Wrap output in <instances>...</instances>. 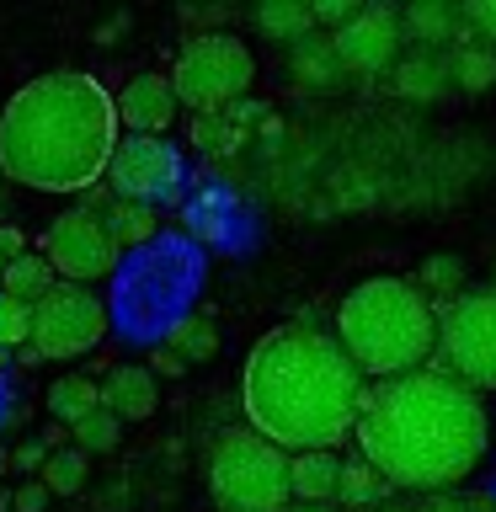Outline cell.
Segmentation results:
<instances>
[{
    "instance_id": "obj_15",
    "label": "cell",
    "mask_w": 496,
    "mask_h": 512,
    "mask_svg": "<svg viewBox=\"0 0 496 512\" xmlns=\"http://www.w3.org/2000/svg\"><path fill=\"white\" fill-rule=\"evenodd\" d=\"M102 406L118 416V422H144V416H155V406H160L155 368H144V363H118V368H112V374L102 379Z\"/></svg>"
},
{
    "instance_id": "obj_12",
    "label": "cell",
    "mask_w": 496,
    "mask_h": 512,
    "mask_svg": "<svg viewBox=\"0 0 496 512\" xmlns=\"http://www.w3.org/2000/svg\"><path fill=\"white\" fill-rule=\"evenodd\" d=\"M176 107H182V96H176L171 75H134L118 91V123L128 134H166Z\"/></svg>"
},
{
    "instance_id": "obj_7",
    "label": "cell",
    "mask_w": 496,
    "mask_h": 512,
    "mask_svg": "<svg viewBox=\"0 0 496 512\" xmlns=\"http://www.w3.org/2000/svg\"><path fill=\"white\" fill-rule=\"evenodd\" d=\"M438 315H443V336H438L443 374L470 384L475 395L496 390V288H464Z\"/></svg>"
},
{
    "instance_id": "obj_9",
    "label": "cell",
    "mask_w": 496,
    "mask_h": 512,
    "mask_svg": "<svg viewBox=\"0 0 496 512\" xmlns=\"http://www.w3.org/2000/svg\"><path fill=\"white\" fill-rule=\"evenodd\" d=\"M107 192L123 203H171L182 192V150L160 134H123L118 155L107 166Z\"/></svg>"
},
{
    "instance_id": "obj_34",
    "label": "cell",
    "mask_w": 496,
    "mask_h": 512,
    "mask_svg": "<svg viewBox=\"0 0 496 512\" xmlns=\"http://www.w3.org/2000/svg\"><path fill=\"white\" fill-rule=\"evenodd\" d=\"M16 358H22V368H38V363H43V352H38V347H22Z\"/></svg>"
},
{
    "instance_id": "obj_14",
    "label": "cell",
    "mask_w": 496,
    "mask_h": 512,
    "mask_svg": "<svg viewBox=\"0 0 496 512\" xmlns=\"http://www.w3.org/2000/svg\"><path fill=\"white\" fill-rule=\"evenodd\" d=\"M395 96H406V102H443L448 91H454V54H438V48H416L395 64L390 75Z\"/></svg>"
},
{
    "instance_id": "obj_1",
    "label": "cell",
    "mask_w": 496,
    "mask_h": 512,
    "mask_svg": "<svg viewBox=\"0 0 496 512\" xmlns=\"http://www.w3.org/2000/svg\"><path fill=\"white\" fill-rule=\"evenodd\" d=\"M491 448V416L470 384L443 368L384 379L363 400L358 454L395 491H454Z\"/></svg>"
},
{
    "instance_id": "obj_25",
    "label": "cell",
    "mask_w": 496,
    "mask_h": 512,
    "mask_svg": "<svg viewBox=\"0 0 496 512\" xmlns=\"http://www.w3.org/2000/svg\"><path fill=\"white\" fill-rule=\"evenodd\" d=\"M171 352H182L187 363H208L219 352V331L208 315H187L182 326H171Z\"/></svg>"
},
{
    "instance_id": "obj_30",
    "label": "cell",
    "mask_w": 496,
    "mask_h": 512,
    "mask_svg": "<svg viewBox=\"0 0 496 512\" xmlns=\"http://www.w3.org/2000/svg\"><path fill=\"white\" fill-rule=\"evenodd\" d=\"M48 459H54V448H48V443H22L11 454V464H16V470H27V475H43Z\"/></svg>"
},
{
    "instance_id": "obj_17",
    "label": "cell",
    "mask_w": 496,
    "mask_h": 512,
    "mask_svg": "<svg viewBox=\"0 0 496 512\" xmlns=\"http://www.w3.org/2000/svg\"><path fill=\"white\" fill-rule=\"evenodd\" d=\"M342 470L347 464L331 448L315 454H294V502H336L342 496Z\"/></svg>"
},
{
    "instance_id": "obj_27",
    "label": "cell",
    "mask_w": 496,
    "mask_h": 512,
    "mask_svg": "<svg viewBox=\"0 0 496 512\" xmlns=\"http://www.w3.org/2000/svg\"><path fill=\"white\" fill-rule=\"evenodd\" d=\"M0 347H32V304L0 294Z\"/></svg>"
},
{
    "instance_id": "obj_11",
    "label": "cell",
    "mask_w": 496,
    "mask_h": 512,
    "mask_svg": "<svg viewBox=\"0 0 496 512\" xmlns=\"http://www.w3.org/2000/svg\"><path fill=\"white\" fill-rule=\"evenodd\" d=\"M400 32H406V22L395 16V6H363L358 22L336 32V54H342L347 75H384V70L395 75Z\"/></svg>"
},
{
    "instance_id": "obj_21",
    "label": "cell",
    "mask_w": 496,
    "mask_h": 512,
    "mask_svg": "<svg viewBox=\"0 0 496 512\" xmlns=\"http://www.w3.org/2000/svg\"><path fill=\"white\" fill-rule=\"evenodd\" d=\"M390 496H395V486H390V480H384L363 454L342 470V496H336V502H347V507H374V512H379V507H390Z\"/></svg>"
},
{
    "instance_id": "obj_31",
    "label": "cell",
    "mask_w": 496,
    "mask_h": 512,
    "mask_svg": "<svg viewBox=\"0 0 496 512\" xmlns=\"http://www.w3.org/2000/svg\"><path fill=\"white\" fill-rule=\"evenodd\" d=\"M48 496H54V491H48L43 480H27V486H16L11 507H16V512H43V507H48Z\"/></svg>"
},
{
    "instance_id": "obj_20",
    "label": "cell",
    "mask_w": 496,
    "mask_h": 512,
    "mask_svg": "<svg viewBox=\"0 0 496 512\" xmlns=\"http://www.w3.org/2000/svg\"><path fill=\"white\" fill-rule=\"evenodd\" d=\"M256 27H262L267 38H278V43H304L320 27L315 22V0H267V6H256Z\"/></svg>"
},
{
    "instance_id": "obj_4",
    "label": "cell",
    "mask_w": 496,
    "mask_h": 512,
    "mask_svg": "<svg viewBox=\"0 0 496 512\" xmlns=\"http://www.w3.org/2000/svg\"><path fill=\"white\" fill-rule=\"evenodd\" d=\"M438 304L411 278H363L336 310V342L363 379H406L438 352Z\"/></svg>"
},
{
    "instance_id": "obj_28",
    "label": "cell",
    "mask_w": 496,
    "mask_h": 512,
    "mask_svg": "<svg viewBox=\"0 0 496 512\" xmlns=\"http://www.w3.org/2000/svg\"><path fill=\"white\" fill-rule=\"evenodd\" d=\"M422 283L432 288V294H454V299H459V294H464V288H459V283H464L459 256H432V262L422 267Z\"/></svg>"
},
{
    "instance_id": "obj_32",
    "label": "cell",
    "mask_w": 496,
    "mask_h": 512,
    "mask_svg": "<svg viewBox=\"0 0 496 512\" xmlns=\"http://www.w3.org/2000/svg\"><path fill=\"white\" fill-rule=\"evenodd\" d=\"M0 256L16 262V256H27V235L16 230V224H0Z\"/></svg>"
},
{
    "instance_id": "obj_29",
    "label": "cell",
    "mask_w": 496,
    "mask_h": 512,
    "mask_svg": "<svg viewBox=\"0 0 496 512\" xmlns=\"http://www.w3.org/2000/svg\"><path fill=\"white\" fill-rule=\"evenodd\" d=\"M464 16H470V27L480 32V43L496 48V0H470V6H464Z\"/></svg>"
},
{
    "instance_id": "obj_3",
    "label": "cell",
    "mask_w": 496,
    "mask_h": 512,
    "mask_svg": "<svg viewBox=\"0 0 496 512\" xmlns=\"http://www.w3.org/2000/svg\"><path fill=\"white\" fill-rule=\"evenodd\" d=\"M118 96L80 70L27 80L0 112V176L32 192H86L118 155Z\"/></svg>"
},
{
    "instance_id": "obj_18",
    "label": "cell",
    "mask_w": 496,
    "mask_h": 512,
    "mask_svg": "<svg viewBox=\"0 0 496 512\" xmlns=\"http://www.w3.org/2000/svg\"><path fill=\"white\" fill-rule=\"evenodd\" d=\"M96 411H102V384H96V379L64 374V379L48 384V416H54L59 427H80Z\"/></svg>"
},
{
    "instance_id": "obj_8",
    "label": "cell",
    "mask_w": 496,
    "mask_h": 512,
    "mask_svg": "<svg viewBox=\"0 0 496 512\" xmlns=\"http://www.w3.org/2000/svg\"><path fill=\"white\" fill-rule=\"evenodd\" d=\"M107 304L86 283H59L43 304H32V347L43 358H86L107 336Z\"/></svg>"
},
{
    "instance_id": "obj_13",
    "label": "cell",
    "mask_w": 496,
    "mask_h": 512,
    "mask_svg": "<svg viewBox=\"0 0 496 512\" xmlns=\"http://www.w3.org/2000/svg\"><path fill=\"white\" fill-rule=\"evenodd\" d=\"M406 38L416 48H443V43H454V54L459 48H475L480 43V32L470 27V16H464V6H443V0H416V6H406Z\"/></svg>"
},
{
    "instance_id": "obj_2",
    "label": "cell",
    "mask_w": 496,
    "mask_h": 512,
    "mask_svg": "<svg viewBox=\"0 0 496 512\" xmlns=\"http://www.w3.org/2000/svg\"><path fill=\"white\" fill-rule=\"evenodd\" d=\"M240 400L251 432L283 454H315L358 432L368 384L336 336L315 326H278L251 347Z\"/></svg>"
},
{
    "instance_id": "obj_19",
    "label": "cell",
    "mask_w": 496,
    "mask_h": 512,
    "mask_svg": "<svg viewBox=\"0 0 496 512\" xmlns=\"http://www.w3.org/2000/svg\"><path fill=\"white\" fill-rule=\"evenodd\" d=\"M59 272L54 262H48L43 251H27V256H16V262H6V278H0V294H11V299H22V304H43L48 294H54V283Z\"/></svg>"
},
{
    "instance_id": "obj_33",
    "label": "cell",
    "mask_w": 496,
    "mask_h": 512,
    "mask_svg": "<svg viewBox=\"0 0 496 512\" xmlns=\"http://www.w3.org/2000/svg\"><path fill=\"white\" fill-rule=\"evenodd\" d=\"M150 368H155V374H182V368H187V358H182V352H171V347H155Z\"/></svg>"
},
{
    "instance_id": "obj_10",
    "label": "cell",
    "mask_w": 496,
    "mask_h": 512,
    "mask_svg": "<svg viewBox=\"0 0 496 512\" xmlns=\"http://www.w3.org/2000/svg\"><path fill=\"white\" fill-rule=\"evenodd\" d=\"M118 251L123 246L112 240L102 208H86V203L70 208V214H59L43 235V256L54 262V272L64 283H86V288L118 267Z\"/></svg>"
},
{
    "instance_id": "obj_37",
    "label": "cell",
    "mask_w": 496,
    "mask_h": 512,
    "mask_svg": "<svg viewBox=\"0 0 496 512\" xmlns=\"http://www.w3.org/2000/svg\"><path fill=\"white\" fill-rule=\"evenodd\" d=\"M0 278H6V256H0Z\"/></svg>"
},
{
    "instance_id": "obj_35",
    "label": "cell",
    "mask_w": 496,
    "mask_h": 512,
    "mask_svg": "<svg viewBox=\"0 0 496 512\" xmlns=\"http://www.w3.org/2000/svg\"><path fill=\"white\" fill-rule=\"evenodd\" d=\"M299 512H336V502H299Z\"/></svg>"
},
{
    "instance_id": "obj_24",
    "label": "cell",
    "mask_w": 496,
    "mask_h": 512,
    "mask_svg": "<svg viewBox=\"0 0 496 512\" xmlns=\"http://www.w3.org/2000/svg\"><path fill=\"white\" fill-rule=\"evenodd\" d=\"M454 86L470 91V96L491 91L496 86V48H486V43L459 48V54H454Z\"/></svg>"
},
{
    "instance_id": "obj_26",
    "label": "cell",
    "mask_w": 496,
    "mask_h": 512,
    "mask_svg": "<svg viewBox=\"0 0 496 512\" xmlns=\"http://www.w3.org/2000/svg\"><path fill=\"white\" fill-rule=\"evenodd\" d=\"M70 438H75L80 454H112V448H118V438H123V422L102 406L96 416H86L80 427H70Z\"/></svg>"
},
{
    "instance_id": "obj_5",
    "label": "cell",
    "mask_w": 496,
    "mask_h": 512,
    "mask_svg": "<svg viewBox=\"0 0 496 512\" xmlns=\"http://www.w3.org/2000/svg\"><path fill=\"white\" fill-rule=\"evenodd\" d=\"M208 486L224 512H283L294 502V454L262 432H230L208 459Z\"/></svg>"
},
{
    "instance_id": "obj_22",
    "label": "cell",
    "mask_w": 496,
    "mask_h": 512,
    "mask_svg": "<svg viewBox=\"0 0 496 512\" xmlns=\"http://www.w3.org/2000/svg\"><path fill=\"white\" fill-rule=\"evenodd\" d=\"M102 219H107V230H112L118 246H150V240H155V208H144V203L112 198L102 208Z\"/></svg>"
},
{
    "instance_id": "obj_23",
    "label": "cell",
    "mask_w": 496,
    "mask_h": 512,
    "mask_svg": "<svg viewBox=\"0 0 496 512\" xmlns=\"http://www.w3.org/2000/svg\"><path fill=\"white\" fill-rule=\"evenodd\" d=\"M38 480H43V486L54 491V496H75V491L91 480V454H80L75 443H70V448H59V454L43 464V475H38Z\"/></svg>"
},
{
    "instance_id": "obj_36",
    "label": "cell",
    "mask_w": 496,
    "mask_h": 512,
    "mask_svg": "<svg viewBox=\"0 0 496 512\" xmlns=\"http://www.w3.org/2000/svg\"><path fill=\"white\" fill-rule=\"evenodd\" d=\"M379 512H406V507H379Z\"/></svg>"
},
{
    "instance_id": "obj_6",
    "label": "cell",
    "mask_w": 496,
    "mask_h": 512,
    "mask_svg": "<svg viewBox=\"0 0 496 512\" xmlns=\"http://www.w3.org/2000/svg\"><path fill=\"white\" fill-rule=\"evenodd\" d=\"M176 96L198 112V118H214V112H230L235 102H246L256 64L251 48L230 38V32H198L187 38V48L176 54Z\"/></svg>"
},
{
    "instance_id": "obj_16",
    "label": "cell",
    "mask_w": 496,
    "mask_h": 512,
    "mask_svg": "<svg viewBox=\"0 0 496 512\" xmlns=\"http://www.w3.org/2000/svg\"><path fill=\"white\" fill-rule=\"evenodd\" d=\"M288 75L299 80L304 91H331L347 80V64L342 54H336V38H320V32H310L304 43H294V54H288Z\"/></svg>"
}]
</instances>
